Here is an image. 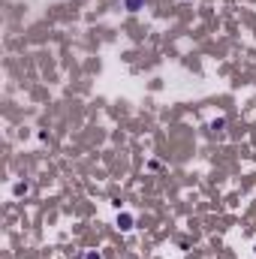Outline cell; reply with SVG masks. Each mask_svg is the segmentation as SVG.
Instances as JSON below:
<instances>
[{"label":"cell","instance_id":"obj_1","mask_svg":"<svg viewBox=\"0 0 256 259\" xmlns=\"http://www.w3.org/2000/svg\"><path fill=\"white\" fill-rule=\"evenodd\" d=\"M139 3H142V0H127V6H130V9H136Z\"/></svg>","mask_w":256,"mask_h":259}]
</instances>
